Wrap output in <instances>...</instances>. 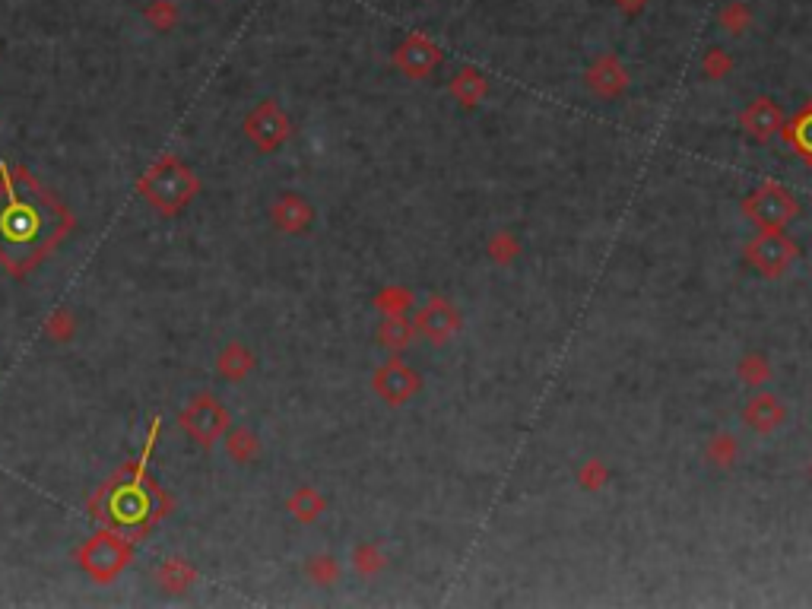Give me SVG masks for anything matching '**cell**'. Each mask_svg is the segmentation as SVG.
<instances>
[{
    "label": "cell",
    "instance_id": "1",
    "mask_svg": "<svg viewBox=\"0 0 812 609\" xmlns=\"http://www.w3.org/2000/svg\"><path fill=\"white\" fill-rule=\"evenodd\" d=\"M229 419L223 413L213 397H197L188 410H184V429L191 432L194 441H203V445H213V441L226 432Z\"/></svg>",
    "mask_w": 812,
    "mask_h": 609
},
{
    "label": "cell",
    "instance_id": "2",
    "mask_svg": "<svg viewBox=\"0 0 812 609\" xmlns=\"http://www.w3.org/2000/svg\"><path fill=\"white\" fill-rule=\"evenodd\" d=\"M83 565L96 578H112L124 565V546L112 537V533H99V537L83 549Z\"/></svg>",
    "mask_w": 812,
    "mask_h": 609
},
{
    "label": "cell",
    "instance_id": "3",
    "mask_svg": "<svg viewBox=\"0 0 812 609\" xmlns=\"http://www.w3.org/2000/svg\"><path fill=\"white\" fill-rule=\"evenodd\" d=\"M248 134H251L254 143H261L264 150H270V146H276V143L286 137V121H283V115L276 112L273 105H264V108H257V112L251 115Z\"/></svg>",
    "mask_w": 812,
    "mask_h": 609
},
{
    "label": "cell",
    "instance_id": "4",
    "mask_svg": "<svg viewBox=\"0 0 812 609\" xmlns=\"http://www.w3.org/2000/svg\"><path fill=\"white\" fill-rule=\"evenodd\" d=\"M248 368H251V356L242 346H229L223 359H219V372H223L226 378H242Z\"/></svg>",
    "mask_w": 812,
    "mask_h": 609
},
{
    "label": "cell",
    "instance_id": "5",
    "mask_svg": "<svg viewBox=\"0 0 812 609\" xmlns=\"http://www.w3.org/2000/svg\"><path fill=\"white\" fill-rule=\"evenodd\" d=\"M226 448H229V454L238 460V464H245V460H251V454L257 451V441H254L251 432H232L229 441H226Z\"/></svg>",
    "mask_w": 812,
    "mask_h": 609
}]
</instances>
